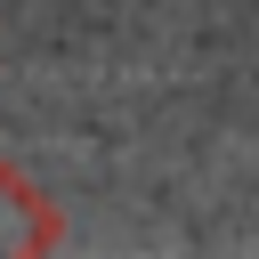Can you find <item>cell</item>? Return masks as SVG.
<instances>
[{
	"label": "cell",
	"instance_id": "1",
	"mask_svg": "<svg viewBox=\"0 0 259 259\" xmlns=\"http://www.w3.org/2000/svg\"><path fill=\"white\" fill-rule=\"evenodd\" d=\"M57 243H65V210L16 162H0V259L8 251H57Z\"/></svg>",
	"mask_w": 259,
	"mask_h": 259
}]
</instances>
